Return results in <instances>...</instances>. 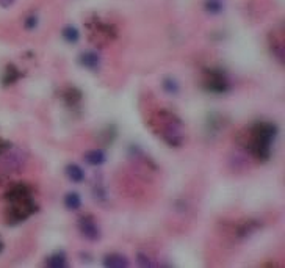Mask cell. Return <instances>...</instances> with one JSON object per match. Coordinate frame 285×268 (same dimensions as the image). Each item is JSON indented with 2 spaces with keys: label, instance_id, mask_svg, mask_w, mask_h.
I'll list each match as a JSON object with an SVG mask.
<instances>
[{
  "label": "cell",
  "instance_id": "1",
  "mask_svg": "<svg viewBox=\"0 0 285 268\" xmlns=\"http://www.w3.org/2000/svg\"><path fill=\"white\" fill-rule=\"evenodd\" d=\"M278 135V127L271 123H259L251 131V152L259 160H268L271 155V143Z\"/></svg>",
  "mask_w": 285,
  "mask_h": 268
},
{
  "label": "cell",
  "instance_id": "2",
  "mask_svg": "<svg viewBox=\"0 0 285 268\" xmlns=\"http://www.w3.org/2000/svg\"><path fill=\"white\" fill-rule=\"evenodd\" d=\"M205 87L208 91L211 93H216V94H224L229 91V82L224 77L223 72H215L211 71L208 74V80L205 82Z\"/></svg>",
  "mask_w": 285,
  "mask_h": 268
},
{
  "label": "cell",
  "instance_id": "3",
  "mask_svg": "<svg viewBox=\"0 0 285 268\" xmlns=\"http://www.w3.org/2000/svg\"><path fill=\"white\" fill-rule=\"evenodd\" d=\"M80 232L83 234L88 240H97L100 237V232H99V227L96 226V223L93 220L89 218H81L80 220Z\"/></svg>",
  "mask_w": 285,
  "mask_h": 268
},
{
  "label": "cell",
  "instance_id": "4",
  "mask_svg": "<svg viewBox=\"0 0 285 268\" xmlns=\"http://www.w3.org/2000/svg\"><path fill=\"white\" fill-rule=\"evenodd\" d=\"M80 63H81V66H85L91 71H96L99 68V63H100V58H99V55L93 50H86L80 55Z\"/></svg>",
  "mask_w": 285,
  "mask_h": 268
},
{
  "label": "cell",
  "instance_id": "5",
  "mask_svg": "<svg viewBox=\"0 0 285 268\" xmlns=\"http://www.w3.org/2000/svg\"><path fill=\"white\" fill-rule=\"evenodd\" d=\"M104 265L110 267V268H125V267H128V261L125 256L115 253V254H108L104 259Z\"/></svg>",
  "mask_w": 285,
  "mask_h": 268
},
{
  "label": "cell",
  "instance_id": "6",
  "mask_svg": "<svg viewBox=\"0 0 285 268\" xmlns=\"http://www.w3.org/2000/svg\"><path fill=\"white\" fill-rule=\"evenodd\" d=\"M105 160H107V155L102 149H93V151H88L85 154V162L88 165L99 166V165H102Z\"/></svg>",
  "mask_w": 285,
  "mask_h": 268
},
{
  "label": "cell",
  "instance_id": "7",
  "mask_svg": "<svg viewBox=\"0 0 285 268\" xmlns=\"http://www.w3.org/2000/svg\"><path fill=\"white\" fill-rule=\"evenodd\" d=\"M66 176L72 180V182H76V183H80V182H83L85 180V173L83 170L80 168L79 165H68L66 166Z\"/></svg>",
  "mask_w": 285,
  "mask_h": 268
},
{
  "label": "cell",
  "instance_id": "8",
  "mask_svg": "<svg viewBox=\"0 0 285 268\" xmlns=\"http://www.w3.org/2000/svg\"><path fill=\"white\" fill-rule=\"evenodd\" d=\"M61 36L63 40L69 43V44H76L80 40V32L76 29L74 25H66L64 29L61 30Z\"/></svg>",
  "mask_w": 285,
  "mask_h": 268
},
{
  "label": "cell",
  "instance_id": "9",
  "mask_svg": "<svg viewBox=\"0 0 285 268\" xmlns=\"http://www.w3.org/2000/svg\"><path fill=\"white\" fill-rule=\"evenodd\" d=\"M45 265L50 268H64L66 267V256L63 253H55L45 261Z\"/></svg>",
  "mask_w": 285,
  "mask_h": 268
},
{
  "label": "cell",
  "instance_id": "10",
  "mask_svg": "<svg viewBox=\"0 0 285 268\" xmlns=\"http://www.w3.org/2000/svg\"><path fill=\"white\" fill-rule=\"evenodd\" d=\"M64 206H66L68 210H79L81 206V199L77 193H68L64 196Z\"/></svg>",
  "mask_w": 285,
  "mask_h": 268
},
{
  "label": "cell",
  "instance_id": "11",
  "mask_svg": "<svg viewBox=\"0 0 285 268\" xmlns=\"http://www.w3.org/2000/svg\"><path fill=\"white\" fill-rule=\"evenodd\" d=\"M204 8L210 14H219L224 10V3H223V0H205Z\"/></svg>",
  "mask_w": 285,
  "mask_h": 268
},
{
  "label": "cell",
  "instance_id": "12",
  "mask_svg": "<svg viewBox=\"0 0 285 268\" xmlns=\"http://www.w3.org/2000/svg\"><path fill=\"white\" fill-rule=\"evenodd\" d=\"M163 89L166 91L168 94H177L179 93V83L174 80V79H164L163 80Z\"/></svg>",
  "mask_w": 285,
  "mask_h": 268
},
{
  "label": "cell",
  "instance_id": "13",
  "mask_svg": "<svg viewBox=\"0 0 285 268\" xmlns=\"http://www.w3.org/2000/svg\"><path fill=\"white\" fill-rule=\"evenodd\" d=\"M36 25H38V17H36L35 14L29 16V17H27V19L24 21V27H25L27 30H33Z\"/></svg>",
  "mask_w": 285,
  "mask_h": 268
},
{
  "label": "cell",
  "instance_id": "14",
  "mask_svg": "<svg viewBox=\"0 0 285 268\" xmlns=\"http://www.w3.org/2000/svg\"><path fill=\"white\" fill-rule=\"evenodd\" d=\"M6 77H8V79H5V83H13L17 77H19V72H16L14 68H11V71H10V68H8V71H6Z\"/></svg>",
  "mask_w": 285,
  "mask_h": 268
},
{
  "label": "cell",
  "instance_id": "15",
  "mask_svg": "<svg viewBox=\"0 0 285 268\" xmlns=\"http://www.w3.org/2000/svg\"><path fill=\"white\" fill-rule=\"evenodd\" d=\"M138 264H140L141 267H154L155 265L154 262H151V259L144 254H138Z\"/></svg>",
  "mask_w": 285,
  "mask_h": 268
},
{
  "label": "cell",
  "instance_id": "16",
  "mask_svg": "<svg viewBox=\"0 0 285 268\" xmlns=\"http://www.w3.org/2000/svg\"><path fill=\"white\" fill-rule=\"evenodd\" d=\"M14 3V0H0V5H2L3 8H8V6H11Z\"/></svg>",
  "mask_w": 285,
  "mask_h": 268
}]
</instances>
